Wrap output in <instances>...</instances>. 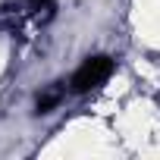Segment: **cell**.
Returning <instances> with one entry per match:
<instances>
[{
  "mask_svg": "<svg viewBox=\"0 0 160 160\" xmlns=\"http://www.w3.org/2000/svg\"><path fill=\"white\" fill-rule=\"evenodd\" d=\"M63 94H66V88H60V85H53V88H47L44 94H38V113H50L60 101H63Z\"/></svg>",
  "mask_w": 160,
  "mask_h": 160,
  "instance_id": "cell-2",
  "label": "cell"
},
{
  "mask_svg": "<svg viewBox=\"0 0 160 160\" xmlns=\"http://www.w3.org/2000/svg\"><path fill=\"white\" fill-rule=\"evenodd\" d=\"M28 3H35V7H41V3H44V0H28Z\"/></svg>",
  "mask_w": 160,
  "mask_h": 160,
  "instance_id": "cell-3",
  "label": "cell"
},
{
  "mask_svg": "<svg viewBox=\"0 0 160 160\" xmlns=\"http://www.w3.org/2000/svg\"><path fill=\"white\" fill-rule=\"evenodd\" d=\"M113 75V60L110 57H88L69 78V91L72 94H88L94 88H101L107 78Z\"/></svg>",
  "mask_w": 160,
  "mask_h": 160,
  "instance_id": "cell-1",
  "label": "cell"
}]
</instances>
